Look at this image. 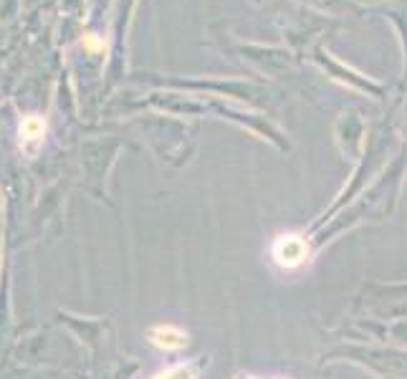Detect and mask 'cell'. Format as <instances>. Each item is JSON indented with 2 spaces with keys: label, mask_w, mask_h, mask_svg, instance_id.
Instances as JSON below:
<instances>
[{
  "label": "cell",
  "mask_w": 407,
  "mask_h": 379,
  "mask_svg": "<svg viewBox=\"0 0 407 379\" xmlns=\"http://www.w3.org/2000/svg\"><path fill=\"white\" fill-rule=\"evenodd\" d=\"M240 379H263V377H240Z\"/></svg>",
  "instance_id": "cell-6"
},
{
  "label": "cell",
  "mask_w": 407,
  "mask_h": 379,
  "mask_svg": "<svg viewBox=\"0 0 407 379\" xmlns=\"http://www.w3.org/2000/svg\"><path fill=\"white\" fill-rule=\"evenodd\" d=\"M84 46L89 51H104V41H99V38L94 33L86 35V38H84Z\"/></svg>",
  "instance_id": "cell-5"
},
{
  "label": "cell",
  "mask_w": 407,
  "mask_h": 379,
  "mask_svg": "<svg viewBox=\"0 0 407 379\" xmlns=\"http://www.w3.org/2000/svg\"><path fill=\"white\" fill-rule=\"evenodd\" d=\"M309 253H311L309 243H306V238L299 235V233H281V235L274 240V246H271L274 260L281 268H286V271H294V268L304 266V263L309 260Z\"/></svg>",
  "instance_id": "cell-1"
},
{
  "label": "cell",
  "mask_w": 407,
  "mask_h": 379,
  "mask_svg": "<svg viewBox=\"0 0 407 379\" xmlns=\"http://www.w3.org/2000/svg\"><path fill=\"white\" fill-rule=\"evenodd\" d=\"M152 379H197V369L192 364H177L172 369H165V372L155 374Z\"/></svg>",
  "instance_id": "cell-4"
},
{
  "label": "cell",
  "mask_w": 407,
  "mask_h": 379,
  "mask_svg": "<svg viewBox=\"0 0 407 379\" xmlns=\"http://www.w3.org/2000/svg\"><path fill=\"white\" fill-rule=\"evenodd\" d=\"M43 132H46V124H43V119H38V117H26L21 124V137L26 142H38L43 137Z\"/></svg>",
  "instance_id": "cell-3"
},
{
  "label": "cell",
  "mask_w": 407,
  "mask_h": 379,
  "mask_svg": "<svg viewBox=\"0 0 407 379\" xmlns=\"http://www.w3.org/2000/svg\"><path fill=\"white\" fill-rule=\"evenodd\" d=\"M149 342H152L157 349L175 351L185 346L188 334H185L183 329H177V326H172V323H160V326H155V329L149 331Z\"/></svg>",
  "instance_id": "cell-2"
}]
</instances>
